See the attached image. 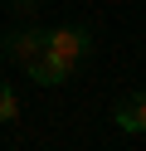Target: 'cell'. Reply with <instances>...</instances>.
<instances>
[{
	"label": "cell",
	"instance_id": "obj_3",
	"mask_svg": "<svg viewBox=\"0 0 146 151\" xmlns=\"http://www.w3.org/2000/svg\"><path fill=\"white\" fill-rule=\"evenodd\" d=\"M5 54H10V59H19V63L29 68V63L44 54V34H34V29H24V34H10V39H5Z\"/></svg>",
	"mask_w": 146,
	"mask_h": 151
},
{
	"label": "cell",
	"instance_id": "obj_4",
	"mask_svg": "<svg viewBox=\"0 0 146 151\" xmlns=\"http://www.w3.org/2000/svg\"><path fill=\"white\" fill-rule=\"evenodd\" d=\"M29 73H34L39 83H63V78H68V73H73V68H63V63H58V59H49V54H39V59L29 63Z\"/></svg>",
	"mask_w": 146,
	"mask_h": 151
},
{
	"label": "cell",
	"instance_id": "obj_1",
	"mask_svg": "<svg viewBox=\"0 0 146 151\" xmlns=\"http://www.w3.org/2000/svg\"><path fill=\"white\" fill-rule=\"evenodd\" d=\"M44 54H49V59H58L63 68H78V59L88 54V34H83V29H73V24L49 29V34H44Z\"/></svg>",
	"mask_w": 146,
	"mask_h": 151
},
{
	"label": "cell",
	"instance_id": "obj_5",
	"mask_svg": "<svg viewBox=\"0 0 146 151\" xmlns=\"http://www.w3.org/2000/svg\"><path fill=\"white\" fill-rule=\"evenodd\" d=\"M19 117V98L10 93V83H0V122H15Z\"/></svg>",
	"mask_w": 146,
	"mask_h": 151
},
{
	"label": "cell",
	"instance_id": "obj_2",
	"mask_svg": "<svg viewBox=\"0 0 146 151\" xmlns=\"http://www.w3.org/2000/svg\"><path fill=\"white\" fill-rule=\"evenodd\" d=\"M112 117H117L122 132H146V93H127L112 107Z\"/></svg>",
	"mask_w": 146,
	"mask_h": 151
}]
</instances>
